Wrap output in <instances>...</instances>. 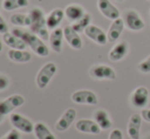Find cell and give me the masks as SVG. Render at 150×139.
I'll use <instances>...</instances> for the list:
<instances>
[{
    "label": "cell",
    "instance_id": "obj_20",
    "mask_svg": "<svg viewBox=\"0 0 150 139\" xmlns=\"http://www.w3.org/2000/svg\"><path fill=\"white\" fill-rule=\"evenodd\" d=\"M125 29V22L122 18H117V20L112 21L110 27H109L108 31H107V39L108 42H117L120 39V35H122V31Z\"/></svg>",
    "mask_w": 150,
    "mask_h": 139
},
{
    "label": "cell",
    "instance_id": "obj_29",
    "mask_svg": "<svg viewBox=\"0 0 150 139\" xmlns=\"http://www.w3.org/2000/svg\"><path fill=\"white\" fill-rule=\"evenodd\" d=\"M0 139H22V135H21V132L16 129H11L3 135Z\"/></svg>",
    "mask_w": 150,
    "mask_h": 139
},
{
    "label": "cell",
    "instance_id": "obj_16",
    "mask_svg": "<svg viewBox=\"0 0 150 139\" xmlns=\"http://www.w3.org/2000/svg\"><path fill=\"white\" fill-rule=\"evenodd\" d=\"M64 16V10L61 8H54L46 16V24L49 30L53 31L55 29L59 28V25L63 21Z\"/></svg>",
    "mask_w": 150,
    "mask_h": 139
},
{
    "label": "cell",
    "instance_id": "obj_15",
    "mask_svg": "<svg viewBox=\"0 0 150 139\" xmlns=\"http://www.w3.org/2000/svg\"><path fill=\"white\" fill-rule=\"evenodd\" d=\"M141 126H142V117L139 113L131 116L128 124V135L131 139H140Z\"/></svg>",
    "mask_w": 150,
    "mask_h": 139
},
{
    "label": "cell",
    "instance_id": "obj_9",
    "mask_svg": "<svg viewBox=\"0 0 150 139\" xmlns=\"http://www.w3.org/2000/svg\"><path fill=\"white\" fill-rule=\"evenodd\" d=\"M71 98L77 104L95 105L98 104V97L96 93L91 90H77L71 94Z\"/></svg>",
    "mask_w": 150,
    "mask_h": 139
},
{
    "label": "cell",
    "instance_id": "obj_37",
    "mask_svg": "<svg viewBox=\"0 0 150 139\" xmlns=\"http://www.w3.org/2000/svg\"><path fill=\"white\" fill-rule=\"evenodd\" d=\"M148 1H150V0H148Z\"/></svg>",
    "mask_w": 150,
    "mask_h": 139
},
{
    "label": "cell",
    "instance_id": "obj_19",
    "mask_svg": "<svg viewBox=\"0 0 150 139\" xmlns=\"http://www.w3.org/2000/svg\"><path fill=\"white\" fill-rule=\"evenodd\" d=\"M86 14V11L84 9L83 6H81L80 4H69L67 7L64 8V16L67 18V21H69L71 23H76L77 21H79L80 18H82Z\"/></svg>",
    "mask_w": 150,
    "mask_h": 139
},
{
    "label": "cell",
    "instance_id": "obj_21",
    "mask_svg": "<svg viewBox=\"0 0 150 139\" xmlns=\"http://www.w3.org/2000/svg\"><path fill=\"white\" fill-rule=\"evenodd\" d=\"M3 42L10 48V49H18V50H26L27 44L23 39H21L18 36L14 35L12 32H7L3 34Z\"/></svg>",
    "mask_w": 150,
    "mask_h": 139
},
{
    "label": "cell",
    "instance_id": "obj_12",
    "mask_svg": "<svg viewBox=\"0 0 150 139\" xmlns=\"http://www.w3.org/2000/svg\"><path fill=\"white\" fill-rule=\"evenodd\" d=\"M85 35L89 38L90 40L94 41L98 45H105L108 42L107 39V34L100 29L99 27L95 26V25L91 24L90 26L87 27V29L85 30Z\"/></svg>",
    "mask_w": 150,
    "mask_h": 139
},
{
    "label": "cell",
    "instance_id": "obj_2",
    "mask_svg": "<svg viewBox=\"0 0 150 139\" xmlns=\"http://www.w3.org/2000/svg\"><path fill=\"white\" fill-rule=\"evenodd\" d=\"M31 16L30 31L41 38L43 41L49 40V29L46 24V16L40 7H34L29 12Z\"/></svg>",
    "mask_w": 150,
    "mask_h": 139
},
{
    "label": "cell",
    "instance_id": "obj_1",
    "mask_svg": "<svg viewBox=\"0 0 150 139\" xmlns=\"http://www.w3.org/2000/svg\"><path fill=\"white\" fill-rule=\"evenodd\" d=\"M11 32L24 40L27 46H29L34 53L37 54L38 56L46 57L49 55V48L45 44V41H43L41 38L32 33L31 31H27L23 28H13Z\"/></svg>",
    "mask_w": 150,
    "mask_h": 139
},
{
    "label": "cell",
    "instance_id": "obj_18",
    "mask_svg": "<svg viewBox=\"0 0 150 139\" xmlns=\"http://www.w3.org/2000/svg\"><path fill=\"white\" fill-rule=\"evenodd\" d=\"M63 29L57 28L55 30L51 31L49 36V46L51 50L55 53H60L62 51V44H63Z\"/></svg>",
    "mask_w": 150,
    "mask_h": 139
},
{
    "label": "cell",
    "instance_id": "obj_26",
    "mask_svg": "<svg viewBox=\"0 0 150 139\" xmlns=\"http://www.w3.org/2000/svg\"><path fill=\"white\" fill-rule=\"evenodd\" d=\"M29 0H2L1 6L5 11H13L20 8H26L29 6Z\"/></svg>",
    "mask_w": 150,
    "mask_h": 139
},
{
    "label": "cell",
    "instance_id": "obj_8",
    "mask_svg": "<svg viewBox=\"0 0 150 139\" xmlns=\"http://www.w3.org/2000/svg\"><path fill=\"white\" fill-rule=\"evenodd\" d=\"M150 100L149 90L145 86H139L131 95V104L136 109H144Z\"/></svg>",
    "mask_w": 150,
    "mask_h": 139
},
{
    "label": "cell",
    "instance_id": "obj_28",
    "mask_svg": "<svg viewBox=\"0 0 150 139\" xmlns=\"http://www.w3.org/2000/svg\"><path fill=\"white\" fill-rule=\"evenodd\" d=\"M138 70L139 72L143 74H149L150 73V55L146 60H144L143 62H141L140 64L138 65Z\"/></svg>",
    "mask_w": 150,
    "mask_h": 139
},
{
    "label": "cell",
    "instance_id": "obj_36",
    "mask_svg": "<svg viewBox=\"0 0 150 139\" xmlns=\"http://www.w3.org/2000/svg\"><path fill=\"white\" fill-rule=\"evenodd\" d=\"M146 139H150V136H148V137H147Z\"/></svg>",
    "mask_w": 150,
    "mask_h": 139
},
{
    "label": "cell",
    "instance_id": "obj_3",
    "mask_svg": "<svg viewBox=\"0 0 150 139\" xmlns=\"http://www.w3.org/2000/svg\"><path fill=\"white\" fill-rule=\"evenodd\" d=\"M57 73V66L54 62H49L44 64L36 75V85L39 89L46 88L51 82L52 78Z\"/></svg>",
    "mask_w": 150,
    "mask_h": 139
},
{
    "label": "cell",
    "instance_id": "obj_34",
    "mask_svg": "<svg viewBox=\"0 0 150 139\" xmlns=\"http://www.w3.org/2000/svg\"><path fill=\"white\" fill-rule=\"evenodd\" d=\"M2 49H3V44H2V41H1V39H0V52L2 51Z\"/></svg>",
    "mask_w": 150,
    "mask_h": 139
},
{
    "label": "cell",
    "instance_id": "obj_6",
    "mask_svg": "<svg viewBox=\"0 0 150 139\" xmlns=\"http://www.w3.org/2000/svg\"><path fill=\"white\" fill-rule=\"evenodd\" d=\"M90 76L96 80H115L117 73L111 67L106 65H95L89 71Z\"/></svg>",
    "mask_w": 150,
    "mask_h": 139
},
{
    "label": "cell",
    "instance_id": "obj_27",
    "mask_svg": "<svg viewBox=\"0 0 150 139\" xmlns=\"http://www.w3.org/2000/svg\"><path fill=\"white\" fill-rule=\"evenodd\" d=\"M90 25H91V14L86 12V14L83 18H80L79 21H77L74 24H71V27H73V29L76 32L82 33V32H85L87 27L90 26Z\"/></svg>",
    "mask_w": 150,
    "mask_h": 139
},
{
    "label": "cell",
    "instance_id": "obj_24",
    "mask_svg": "<svg viewBox=\"0 0 150 139\" xmlns=\"http://www.w3.org/2000/svg\"><path fill=\"white\" fill-rule=\"evenodd\" d=\"M9 22L11 25L16 26L18 28H30L31 26V16L29 13H22L16 12L10 16Z\"/></svg>",
    "mask_w": 150,
    "mask_h": 139
},
{
    "label": "cell",
    "instance_id": "obj_11",
    "mask_svg": "<svg viewBox=\"0 0 150 139\" xmlns=\"http://www.w3.org/2000/svg\"><path fill=\"white\" fill-rule=\"evenodd\" d=\"M99 11L102 13L103 16L111 21H115L117 18H120V12L119 8L115 6L109 0H98L97 1Z\"/></svg>",
    "mask_w": 150,
    "mask_h": 139
},
{
    "label": "cell",
    "instance_id": "obj_33",
    "mask_svg": "<svg viewBox=\"0 0 150 139\" xmlns=\"http://www.w3.org/2000/svg\"><path fill=\"white\" fill-rule=\"evenodd\" d=\"M141 117L144 121L150 123V109H143L141 111Z\"/></svg>",
    "mask_w": 150,
    "mask_h": 139
},
{
    "label": "cell",
    "instance_id": "obj_10",
    "mask_svg": "<svg viewBox=\"0 0 150 139\" xmlns=\"http://www.w3.org/2000/svg\"><path fill=\"white\" fill-rule=\"evenodd\" d=\"M77 118V111L73 107L67 109L55 123V129L58 132H64L71 126Z\"/></svg>",
    "mask_w": 150,
    "mask_h": 139
},
{
    "label": "cell",
    "instance_id": "obj_5",
    "mask_svg": "<svg viewBox=\"0 0 150 139\" xmlns=\"http://www.w3.org/2000/svg\"><path fill=\"white\" fill-rule=\"evenodd\" d=\"M10 124L13 126L14 129L18 130L21 133L31 134L34 133V126L35 124L29 118L21 115L18 113H12L9 115Z\"/></svg>",
    "mask_w": 150,
    "mask_h": 139
},
{
    "label": "cell",
    "instance_id": "obj_35",
    "mask_svg": "<svg viewBox=\"0 0 150 139\" xmlns=\"http://www.w3.org/2000/svg\"><path fill=\"white\" fill-rule=\"evenodd\" d=\"M115 1H117V2H122L124 0H115Z\"/></svg>",
    "mask_w": 150,
    "mask_h": 139
},
{
    "label": "cell",
    "instance_id": "obj_17",
    "mask_svg": "<svg viewBox=\"0 0 150 139\" xmlns=\"http://www.w3.org/2000/svg\"><path fill=\"white\" fill-rule=\"evenodd\" d=\"M129 52V44L127 41H122L117 43L108 53V58L111 62H120L124 60Z\"/></svg>",
    "mask_w": 150,
    "mask_h": 139
},
{
    "label": "cell",
    "instance_id": "obj_7",
    "mask_svg": "<svg viewBox=\"0 0 150 139\" xmlns=\"http://www.w3.org/2000/svg\"><path fill=\"white\" fill-rule=\"evenodd\" d=\"M125 26L131 31H141L144 29L145 23L141 16L134 9H129L124 16Z\"/></svg>",
    "mask_w": 150,
    "mask_h": 139
},
{
    "label": "cell",
    "instance_id": "obj_22",
    "mask_svg": "<svg viewBox=\"0 0 150 139\" xmlns=\"http://www.w3.org/2000/svg\"><path fill=\"white\" fill-rule=\"evenodd\" d=\"M7 56L11 62L16 64H27L32 60V54L27 50L9 49L7 52Z\"/></svg>",
    "mask_w": 150,
    "mask_h": 139
},
{
    "label": "cell",
    "instance_id": "obj_4",
    "mask_svg": "<svg viewBox=\"0 0 150 139\" xmlns=\"http://www.w3.org/2000/svg\"><path fill=\"white\" fill-rule=\"evenodd\" d=\"M26 99L21 94H12L0 101V123L5 116L12 113L14 109H18L25 104Z\"/></svg>",
    "mask_w": 150,
    "mask_h": 139
},
{
    "label": "cell",
    "instance_id": "obj_32",
    "mask_svg": "<svg viewBox=\"0 0 150 139\" xmlns=\"http://www.w3.org/2000/svg\"><path fill=\"white\" fill-rule=\"evenodd\" d=\"M108 139H124L122 132L120 129H113L109 134Z\"/></svg>",
    "mask_w": 150,
    "mask_h": 139
},
{
    "label": "cell",
    "instance_id": "obj_14",
    "mask_svg": "<svg viewBox=\"0 0 150 139\" xmlns=\"http://www.w3.org/2000/svg\"><path fill=\"white\" fill-rule=\"evenodd\" d=\"M64 39L69 46L75 50H80L83 47V41L80 37L79 33L76 32L71 26H67L63 28Z\"/></svg>",
    "mask_w": 150,
    "mask_h": 139
},
{
    "label": "cell",
    "instance_id": "obj_30",
    "mask_svg": "<svg viewBox=\"0 0 150 139\" xmlns=\"http://www.w3.org/2000/svg\"><path fill=\"white\" fill-rule=\"evenodd\" d=\"M9 78L6 75H4V74H0V91L7 89L8 86H9Z\"/></svg>",
    "mask_w": 150,
    "mask_h": 139
},
{
    "label": "cell",
    "instance_id": "obj_13",
    "mask_svg": "<svg viewBox=\"0 0 150 139\" xmlns=\"http://www.w3.org/2000/svg\"><path fill=\"white\" fill-rule=\"evenodd\" d=\"M76 129L81 133H87L97 135L101 132L100 127L94 120L90 119H81L76 122Z\"/></svg>",
    "mask_w": 150,
    "mask_h": 139
},
{
    "label": "cell",
    "instance_id": "obj_31",
    "mask_svg": "<svg viewBox=\"0 0 150 139\" xmlns=\"http://www.w3.org/2000/svg\"><path fill=\"white\" fill-rule=\"evenodd\" d=\"M8 32V26L7 23L5 22L4 18L2 16V14L0 13V34H5V33Z\"/></svg>",
    "mask_w": 150,
    "mask_h": 139
},
{
    "label": "cell",
    "instance_id": "obj_25",
    "mask_svg": "<svg viewBox=\"0 0 150 139\" xmlns=\"http://www.w3.org/2000/svg\"><path fill=\"white\" fill-rule=\"evenodd\" d=\"M34 134L37 139H56L55 135L51 132L46 124L38 122L34 126Z\"/></svg>",
    "mask_w": 150,
    "mask_h": 139
},
{
    "label": "cell",
    "instance_id": "obj_23",
    "mask_svg": "<svg viewBox=\"0 0 150 139\" xmlns=\"http://www.w3.org/2000/svg\"><path fill=\"white\" fill-rule=\"evenodd\" d=\"M94 121L98 124L101 130H108L112 126V122L108 113L104 109H97L94 113Z\"/></svg>",
    "mask_w": 150,
    "mask_h": 139
}]
</instances>
